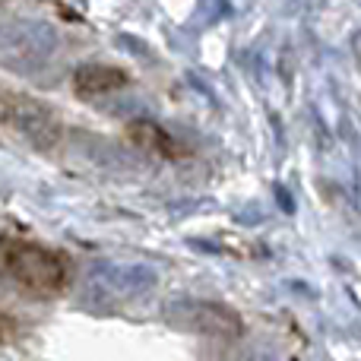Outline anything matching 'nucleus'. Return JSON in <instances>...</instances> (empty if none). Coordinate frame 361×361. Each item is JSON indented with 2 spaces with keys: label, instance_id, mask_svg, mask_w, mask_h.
Masks as SVG:
<instances>
[{
  "label": "nucleus",
  "instance_id": "obj_1",
  "mask_svg": "<svg viewBox=\"0 0 361 361\" xmlns=\"http://www.w3.org/2000/svg\"><path fill=\"white\" fill-rule=\"evenodd\" d=\"M0 263L4 273L16 282L19 288H25L35 298H57L70 282L67 260L54 250L42 247V244L29 241H10L0 250Z\"/></svg>",
  "mask_w": 361,
  "mask_h": 361
},
{
  "label": "nucleus",
  "instance_id": "obj_2",
  "mask_svg": "<svg viewBox=\"0 0 361 361\" xmlns=\"http://www.w3.org/2000/svg\"><path fill=\"white\" fill-rule=\"evenodd\" d=\"M184 324L193 333H203L212 339H238L244 333V320L238 311H231L228 305H219V301H193L184 311Z\"/></svg>",
  "mask_w": 361,
  "mask_h": 361
},
{
  "label": "nucleus",
  "instance_id": "obj_3",
  "mask_svg": "<svg viewBox=\"0 0 361 361\" xmlns=\"http://www.w3.org/2000/svg\"><path fill=\"white\" fill-rule=\"evenodd\" d=\"M127 140H130L137 149L149 152V156H159V159H180L184 156V149L175 143V137H171L162 124L146 121V118L127 124Z\"/></svg>",
  "mask_w": 361,
  "mask_h": 361
},
{
  "label": "nucleus",
  "instance_id": "obj_4",
  "mask_svg": "<svg viewBox=\"0 0 361 361\" xmlns=\"http://www.w3.org/2000/svg\"><path fill=\"white\" fill-rule=\"evenodd\" d=\"M130 82V76L121 67H108V63H86L73 73V89L76 95H105L118 92Z\"/></svg>",
  "mask_w": 361,
  "mask_h": 361
},
{
  "label": "nucleus",
  "instance_id": "obj_5",
  "mask_svg": "<svg viewBox=\"0 0 361 361\" xmlns=\"http://www.w3.org/2000/svg\"><path fill=\"white\" fill-rule=\"evenodd\" d=\"M6 121H10V102L0 99V124H6Z\"/></svg>",
  "mask_w": 361,
  "mask_h": 361
},
{
  "label": "nucleus",
  "instance_id": "obj_6",
  "mask_svg": "<svg viewBox=\"0 0 361 361\" xmlns=\"http://www.w3.org/2000/svg\"><path fill=\"white\" fill-rule=\"evenodd\" d=\"M6 339H10V324H6V320L0 317V345H4Z\"/></svg>",
  "mask_w": 361,
  "mask_h": 361
}]
</instances>
